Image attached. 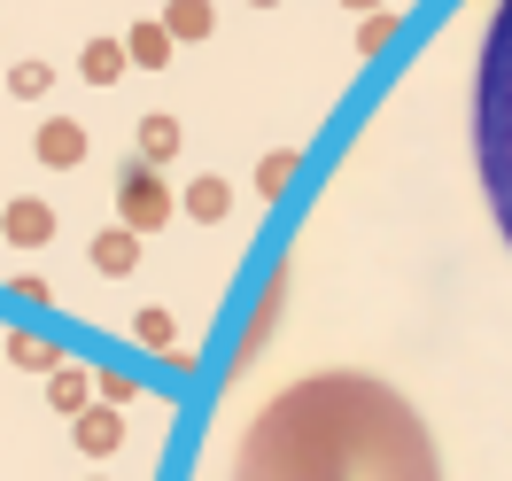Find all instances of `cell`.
<instances>
[{"label": "cell", "mask_w": 512, "mask_h": 481, "mask_svg": "<svg viewBox=\"0 0 512 481\" xmlns=\"http://www.w3.org/2000/svg\"><path fill=\"white\" fill-rule=\"evenodd\" d=\"M233 481H443V458L388 381L311 373L249 419Z\"/></svg>", "instance_id": "cell-1"}, {"label": "cell", "mask_w": 512, "mask_h": 481, "mask_svg": "<svg viewBox=\"0 0 512 481\" xmlns=\"http://www.w3.org/2000/svg\"><path fill=\"white\" fill-rule=\"evenodd\" d=\"M474 163H481V194L489 218L512 249V0L489 8L481 32V63H474Z\"/></svg>", "instance_id": "cell-2"}, {"label": "cell", "mask_w": 512, "mask_h": 481, "mask_svg": "<svg viewBox=\"0 0 512 481\" xmlns=\"http://www.w3.org/2000/svg\"><path fill=\"white\" fill-rule=\"evenodd\" d=\"M163 210H171V194H163L148 171H125V218L132 225H163Z\"/></svg>", "instance_id": "cell-3"}, {"label": "cell", "mask_w": 512, "mask_h": 481, "mask_svg": "<svg viewBox=\"0 0 512 481\" xmlns=\"http://www.w3.org/2000/svg\"><path fill=\"white\" fill-rule=\"evenodd\" d=\"M0 225H8V241H47V233H55L47 202H8V210H0Z\"/></svg>", "instance_id": "cell-4"}, {"label": "cell", "mask_w": 512, "mask_h": 481, "mask_svg": "<svg viewBox=\"0 0 512 481\" xmlns=\"http://www.w3.org/2000/svg\"><path fill=\"white\" fill-rule=\"evenodd\" d=\"M39 156L47 163H78L86 156V132L78 125H39Z\"/></svg>", "instance_id": "cell-5"}, {"label": "cell", "mask_w": 512, "mask_h": 481, "mask_svg": "<svg viewBox=\"0 0 512 481\" xmlns=\"http://www.w3.org/2000/svg\"><path fill=\"white\" fill-rule=\"evenodd\" d=\"M86 78H94V86H109V78H117V70H125V47H117V39H94V47H86Z\"/></svg>", "instance_id": "cell-6"}, {"label": "cell", "mask_w": 512, "mask_h": 481, "mask_svg": "<svg viewBox=\"0 0 512 481\" xmlns=\"http://www.w3.org/2000/svg\"><path fill=\"white\" fill-rule=\"evenodd\" d=\"M163 32L171 39H202L210 32V8H202V0H171V24H163Z\"/></svg>", "instance_id": "cell-7"}, {"label": "cell", "mask_w": 512, "mask_h": 481, "mask_svg": "<svg viewBox=\"0 0 512 481\" xmlns=\"http://www.w3.org/2000/svg\"><path fill=\"white\" fill-rule=\"evenodd\" d=\"M132 257H140V249H132V233H101V241H94V264H101V272H125Z\"/></svg>", "instance_id": "cell-8"}, {"label": "cell", "mask_w": 512, "mask_h": 481, "mask_svg": "<svg viewBox=\"0 0 512 481\" xmlns=\"http://www.w3.org/2000/svg\"><path fill=\"white\" fill-rule=\"evenodd\" d=\"M47 86H55V70H47V63H16V70H8V94H24V101L47 94Z\"/></svg>", "instance_id": "cell-9"}, {"label": "cell", "mask_w": 512, "mask_h": 481, "mask_svg": "<svg viewBox=\"0 0 512 481\" xmlns=\"http://www.w3.org/2000/svg\"><path fill=\"white\" fill-rule=\"evenodd\" d=\"M78 443H86V450H109V443H117V419H109V412H94L86 427H78Z\"/></svg>", "instance_id": "cell-10"}, {"label": "cell", "mask_w": 512, "mask_h": 481, "mask_svg": "<svg viewBox=\"0 0 512 481\" xmlns=\"http://www.w3.org/2000/svg\"><path fill=\"white\" fill-rule=\"evenodd\" d=\"M163 47H171V32H156V24H148V32H132L125 55H140V63H163Z\"/></svg>", "instance_id": "cell-11"}, {"label": "cell", "mask_w": 512, "mask_h": 481, "mask_svg": "<svg viewBox=\"0 0 512 481\" xmlns=\"http://www.w3.org/2000/svg\"><path fill=\"white\" fill-rule=\"evenodd\" d=\"M47 396H55V404H78V396H86V373H78V365H63V373H55V388H47Z\"/></svg>", "instance_id": "cell-12"}, {"label": "cell", "mask_w": 512, "mask_h": 481, "mask_svg": "<svg viewBox=\"0 0 512 481\" xmlns=\"http://www.w3.org/2000/svg\"><path fill=\"white\" fill-rule=\"evenodd\" d=\"M140 148H148V156H171V148H179V132H171V125H163V117H156V125H148V140H140Z\"/></svg>", "instance_id": "cell-13"}]
</instances>
